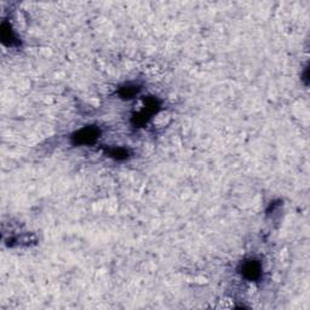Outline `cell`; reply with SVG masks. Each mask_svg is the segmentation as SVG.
Masks as SVG:
<instances>
[{
  "instance_id": "1",
  "label": "cell",
  "mask_w": 310,
  "mask_h": 310,
  "mask_svg": "<svg viewBox=\"0 0 310 310\" xmlns=\"http://www.w3.org/2000/svg\"><path fill=\"white\" fill-rule=\"evenodd\" d=\"M97 137H98V130L95 129V127H85V129L75 133L74 141L79 144H88V143L97 140Z\"/></svg>"
},
{
  "instance_id": "2",
  "label": "cell",
  "mask_w": 310,
  "mask_h": 310,
  "mask_svg": "<svg viewBox=\"0 0 310 310\" xmlns=\"http://www.w3.org/2000/svg\"><path fill=\"white\" fill-rule=\"evenodd\" d=\"M242 273L246 278L251 279V280H255V279L260 278L261 275V265L260 263L256 262V261H248L245 262L242 265Z\"/></svg>"
}]
</instances>
